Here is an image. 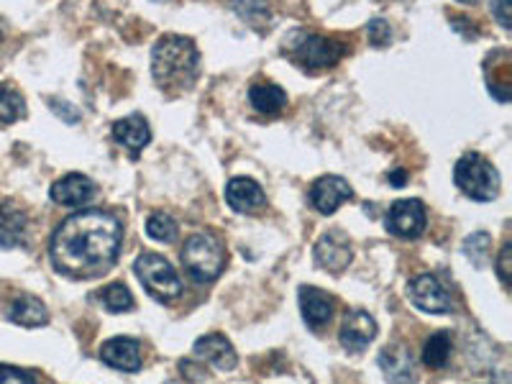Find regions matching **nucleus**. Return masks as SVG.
<instances>
[{"mask_svg":"<svg viewBox=\"0 0 512 384\" xmlns=\"http://www.w3.org/2000/svg\"><path fill=\"white\" fill-rule=\"evenodd\" d=\"M182 264H185L187 274L192 280L205 285L221 277L223 267H226V251H223L221 241L210 233H195L185 241L182 249Z\"/></svg>","mask_w":512,"mask_h":384,"instance_id":"obj_4","label":"nucleus"},{"mask_svg":"<svg viewBox=\"0 0 512 384\" xmlns=\"http://www.w3.org/2000/svg\"><path fill=\"white\" fill-rule=\"evenodd\" d=\"M195 356L198 359L210 361L213 367L221 369V372H231L236 367V351H233L231 341L221 333H208V336L198 338L195 341Z\"/></svg>","mask_w":512,"mask_h":384,"instance_id":"obj_16","label":"nucleus"},{"mask_svg":"<svg viewBox=\"0 0 512 384\" xmlns=\"http://www.w3.org/2000/svg\"><path fill=\"white\" fill-rule=\"evenodd\" d=\"M410 300L418 310L423 313H448L451 310V295L446 292V287L433 277V274H420L410 282V290H408Z\"/></svg>","mask_w":512,"mask_h":384,"instance_id":"obj_8","label":"nucleus"},{"mask_svg":"<svg viewBox=\"0 0 512 384\" xmlns=\"http://www.w3.org/2000/svg\"><path fill=\"white\" fill-rule=\"evenodd\" d=\"M448 356H451V336L446 331L433 333L423 346V361L431 369H443L448 364Z\"/></svg>","mask_w":512,"mask_h":384,"instance_id":"obj_22","label":"nucleus"},{"mask_svg":"<svg viewBox=\"0 0 512 384\" xmlns=\"http://www.w3.org/2000/svg\"><path fill=\"white\" fill-rule=\"evenodd\" d=\"M338 338H341V346H344L346 351L359 354V351L367 349L374 338H377V320L369 313H364V310H349L344 318V326H341V336Z\"/></svg>","mask_w":512,"mask_h":384,"instance_id":"obj_10","label":"nucleus"},{"mask_svg":"<svg viewBox=\"0 0 512 384\" xmlns=\"http://www.w3.org/2000/svg\"><path fill=\"white\" fill-rule=\"evenodd\" d=\"M492 13L500 18L502 29H510V16H507V13H510V3H495V6H492Z\"/></svg>","mask_w":512,"mask_h":384,"instance_id":"obj_30","label":"nucleus"},{"mask_svg":"<svg viewBox=\"0 0 512 384\" xmlns=\"http://www.w3.org/2000/svg\"><path fill=\"white\" fill-rule=\"evenodd\" d=\"M100 300L111 313H126V310L134 308V295L128 292V287L123 282H113V285L105 287L100 292Z\"/></svg>","mask_w":512,"mask_h":384,"instance_id":"obj_24","label":"nucleus"},{"mask_svg":"<svg viewBox=\"0 0 512 384\" xmlns=\"http://www.w3.org/2000/svg\"><path fill=\"white\" fill-rule=\"evenodd\" d=\"M100 359L113 369H121V372H139L141 369V346L134 338H111L105 341L103 349H100Z\"/></svg>","mask_w":512,"mask_h":384,"instance_id":"obj_14","label":"nucleus"},{"mask_svg":"<svg viewBox=\"0 0 512 384\" xmlns=\"http://www.w3.org/2000/svg\"><path fill=\"white\" fill-rule=\"evenodd\" d=\"M489 249H492V239H489V233L484 231L472 233V236L464 241V254L469 256L477 267H482V264L487 262Z\"/></svg>","mask_w":512,"mask_h":384,"instance_id":"obj_26","label":"nucleus"},{"mask_svg":"<svg viewBox=\"0 0 512 384\" xmlns=\"http://www.w3.org/2000/svg\"><path fill=\"white\" fill-rule=\"evenodd\" d=\"M497 267H500L502 285H510V241H507V244L502 246L500 262H497Z\"/></svg>","mask_w":512,"mask_h":384,"instance_id":"obj_29","label":"nucleus"},{"mask_svg":"<svg viewBox=\"0 0 512 384\" xmlns=\"http://www.w3.org/2000/svg\"><path fill=\"white\" fill-rule=\"evenodd\" d=\"M351 198H354V190H351V185L344 177L326 175L320 177V180H315L313 187H310V203H313V208H318L320 213H326V216L336 213L338 205L346 203V200Z\"/></svg>","mask_w":512,"mask_h":384,"instance_id":"obj_9","label":"nucleus"},{"mask_svg":"<svg viewBox=\"0 0 512 384\" xmlns=\"http://www.w3.org/2000/svg\"><path fill=\"white\" fill-rule=\"evenodd\" d=\"M0 41H3V31H0Z\"/></svg>","mask_w":512,"mask_h":384,"instance_id":"obj_32","label":"nucleus"},{"mask_svg":"<svg viewBox=\"0 0 512 384\" xmlns=\"http://www.w3.org/2000/svg\"><path fill=\"white\" fill-rule=\"evenodd\" d=\"M249 100L259 113L274 116L287 105V93L280 85H272V82H256L254 88L249 90Z\"/></svg>","mask_w":512,"mask_h":384,"instance_id":"obj_21","label":"nucleus"},{"mask_svg":"<svg viewBox=\"0 0 512 384\" xmlns=\"http://www.w3.org/2000/svg\"><path fill=\"white\" fill-rule=\"evenodd\" d=\"M0 384H36V379L29 372H24V369L0 364Z\"/></svg>","mask_w":512,"mask_h":384,"instance_id":"obj_28","label":"nucleus"},{"mask_svg":"<svg viewBox=\"0 0 512 384\" xmlns=\"http://www.w3.org/2000/svg\"><path fill=\"white\" fill-rule=\"evenodd\" d=\"M387 180H390L395 187H402V185H405V180H408V175H405L402 169H397V172H392V175H387Z\"/></svg>","mask_w":512,"mask_h":384,"instance_id":"obj_31","label":"nucleus"},{"mask_svg":"<svg viewBox=\"0 0 512 384\" xmlns=\"http://www.w3.org/2000/svg\"><path fill=\"white\" fill-rule=\"evenodd\" d=\"M24 98L8 85H0V123H13L24 116Z\"/></svg>","mask_w":512,"mask_h":384,"instance_id":"obj_25","label":"nucleus"},{"mask_svg":"<svg viewBox=\"0 0 512 384\" xmlns=\"http://www.w3.org/2000/svg\"><path fill=\"white\" fill-rule=\"evenodd\" d=\"M26 233H29V221L21 208L13 205H0V246L3 249H16L26 244Z\"/></svg>","mask_w":512,"mask_h":384,"instance_id":"obj_19","label":"nucleus"},{"mask_svg":"<svg viewBox=\"0 0 512 384\" xmlns=\"http://www.w3.org/2000/svg\"><path fill=\"white\" fill-rule=\"evenodd\" d=\"M367 34H369V41H372L374 47H387L392 39L390 24H384L382 18H374V21H369Z\"/></svg>","mask_w":512,"mask_h":384,"instance_id":"obj_27","label":"nucleus"},{"mask_svg":"<svg viewBox=\"0 0 512 384\" xmlns=\"http://www.w3.org/2000/svg\"><path fill=\"white\" fill-rule=\"evenodd\" d=\"M146 233H149V239L172 244L177 239V221L169 213H152L146 221Z\"/></svg>","mask_w":512,"mask_h":384,"instance_id":"obj_23","label":"nucleus"},{"mask_svg":"<svg viewBox=\"0 0 512 384\" xmlns=\"http://www.w3.org/2000/svg\"><path fill=\"white\" fill-rule=\"evenodd\" d=\"M300 310L310 328H323L333 315V300L318 287H300Z\"/></svg>","mask_w":512,"mask_h":384,"instance_id":"obj_18","label":"nucleus"},{"mask_svg":"<svg viewBox=\"0 0 512 384\" xmlns=\"http://www.w3.org/2000/svg\"><path fill=\"white\" fill-rule=\"evenodd\" d=\"M454 182L466 198L472 200H495L500 195V172L492 167V162L482 157V154L472 152L456 162L454 167Z\"/></svg>","mask_w":512,"mask_h":384,"instance_id":"obj_5","label":"nucleus"},{"mask_svg":"<svg viewBox=\"0 0 512 384\" xmlns=\"http://www.w3.org/2000/svg\"><path fill=\"white\" fill-rule=\"evenodd\" d=\"M379 367H382L384 377H387V384H418L413 354L402 344L387 346L379 354Z\"/></svg>","mask_w":512,"mask_h":384,"instance_id":"obj_12","label":"nucleus"},{"mask_svg":"<svg viewBox=\"0 0 512 384\" xmlns=\"http://www.w3.org/2000/svg\"><path fill=\"white\" fill-rule=\"evenodd\" d=\"M121 239V221L113 213L100 208L80 210L59 223L49 254L57 272L75 280H93L116 264Z\"/></svg>","mask_w":512,"mask_h":384,"instance_id":"obj_1","label":"nucleus"},{"mask_svg":"<svg viewBox=\"0 0 512 384\" xmlns=\"http://www.w3.org/2000/svg\"><path fill=\"white\" fill-rule=\"evenodd\" d=\"M113 139L121 146H126L131 154H139L152 141V128H149L144 116L134 113V116L121 118V121L113 123Z\"/></svg>","mask_w":512,"mask_h":384,"instance_id":"obj_17","label":"nucleus"},{"mask_svg":"<svg viewBox=\"0 0 512 384\" xmlns=\"http://www.w3.org/2000/svg\"><path fill=\"white\" fill-rule=\"evenodd\" d=\"M136 277L157 300H175L182 292V282L172 264L159 254H141L134 264Z\"/></svg>","mask_w":512,"mask_h":384,"instance_id":"obj_6","label":"nucleus"},{"mask_svg":"<svg viewBox=\"0 0 512 384\" xmlns=\"http://www.w3.org/2000/svg\"><path fill=\"white\" fill-rule=\"evenodd\" d=\"M198 49L190 39L177 34L162 36L154 44L152 52V72L154 80L162 88H177L187 90L192 88V82L198 77Z\"/></svg>","mask_w":512,"mask_h":384,"instance_id":"obj_2","label":"nucleus"},{"mask_svg":"<svg viewBox=\"0 0 512 384\" xmlns=\"http://www.w3.org/2000/svg\"><path fill=\"white\" fill-rule=\"evenodd\" d=\"M425 208L420 200H397L387 213V228L400 239H418L425 231Z\"/></svg>","mask_w":512,"mask_h":384,"instance_id":"obj_7","label":"nucleus"},{"mask_svg":"<svg viewBox=\"0 0 512 384\" xmlns=\"http://www.w3.org/2000/svg\"><path fill=\"white\" fill-rule=\"evenodd\" d=\"M8 318H11L16 326H24V328H39L49 323L47 308H44V303L34 295L16 297L11 310H8Z\"/></svg>","mask_w":512,"mask_h":384,"instance_id":"obj_20","label":"nucleus"},{"mask_svg":"<svg viewBox=\"0 0 512 384\" xmlns=\"http://www.w3.org/2000/svg\"><path fill=\"white\" fill-rule=\"evenodd\" d=\"M315 262L320 267L331 269L333 274H341L351 264V246L341 231H331L320 236L315 244Z\"/></svg>","mask_w":512,"mask_h":384,"instance_id":"obj_11","label":"nucleus"},{"mask_svg":"<svg viewBox=\"0 0 512 384\" xmlns=\"http://www.w3.org/2000/svg\"><path fill=\"white\" fill-rule=\"evenodd\" d=\"M226 203L236 213H256V210L264 208L267 195L259 187V182H254L251 177H233L226 185Z\"/></svg>","mask_w":512,"mask_h":384,"instance_id":"obj_13","label":"nucleus"},{"mask_svg":"<svg viewBox=\"0 0 512 384\" xmlns=\"http://www.w3.org/2000/svg\"><path fill=\"white\" fill-rule=\"evenodd\" d=\"M282 52H285L295 64L305 67V70H326V67L338 64V59L344 57L346 49L344 44H338L336 39L320 36L315 34V31L297 29L285 39Z\"/></svg>","mask_w":512,"mask_h":384,"instance_id":"obj_3","label":"nucleus"},{"mask_svg":"<svg viewBox=\"0 0 512 384\" xmlns=\"http://www.w3.org/2000/svg\"><path fill=\"white\" fill-rule=\"evenodd\" d=\"M95 198V182L85 175H64L62 180L54 182L52 187V200L59 205H67V208H77V205H85Z\"/></svg>","mask_w":512,"mask_h":384,"instance_id":"obj_15","label":"nucleus"}]
</instances>
